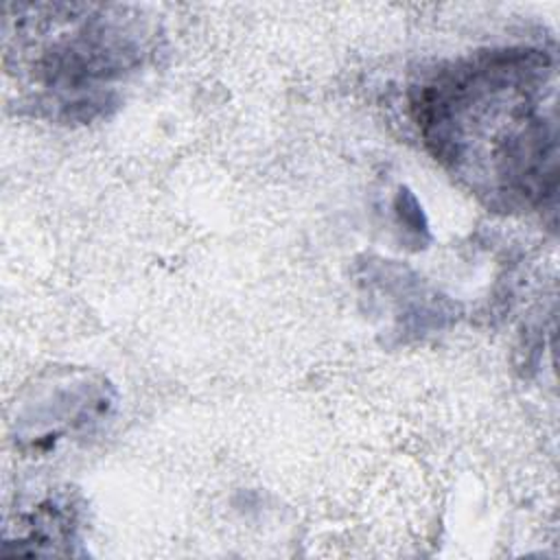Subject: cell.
Wrapping results in <instances>:
<instances>
[{
    "label": "cell",
    "mask_w": 560,
    "mask_h": 560,
    "mask_svg": "<svg viewBox=\"0 0 560 560\" xmlns=\"http://www.w3.org/2000/svg\"><path fill=\"white\" fill-rule=\"evenodd\" d=\"M545 61L538 55H494L455 70L424 90L420 125L435 155L472 188L532 199L542 192L545 144L553 122L542 114Z\"/></svg>",
    "instance_id": "cell-1"
}]
</instances>
